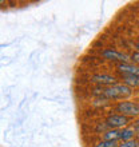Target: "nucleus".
<instances>
[{"mask_svg": "<svg viewBox=\"0 0 139 147\" xmlns=\"http://www.w3.org/2000/svg\"><path fill=\"white\" fill-rule=\"evenodd\" d=\"M130 122H131V118L124 116L122 114H110L104 119V123L107 124L110 130H122L124 127H128Z\"/></svg>", "mask_w": 139, "mask_h": 147, "instance_id": "nucleus-3", "label": "nucleus"}, {"mask_svg": "<svg viewBox=\"0 0 139 147\" xmlns=\"http://www.w3.org/2000/svg\"><path fill=\"white\" fill-rule=\"evenodd\" d=\"M134 46H135V51H138L139 52V40H136V42L134 43Z\"/></svg>", "mask_w": 139, "mask_h": 147, "instance_id": "nucleus-14", "label": "nucleus"}, {"mask_svg": "<svg viewBox=\"0 0 139 147\" xmlns=\"http://www.w3.org/2000/svg\"><path fill=\"white\" fill-rule=\"evenodd\" d=\"M90 82L95 83L96 86H103V87H110V86L118 84V79L110 74H94L90 76Z\"/></svg>", "mask_w": 139, "mask_h": 147, "instance_id": "nucleus-4", "label": "nucleus"}, {"mask_svg": "<svg viewBox=\"0 0 139 147\" xmlns=\"http://www.w3.org/2000/svg\"><path fill=\"white\" fill-rule=\"evenodd\" d=\"M101 58L103 60H107V62H112V63H130L131 59H130V55L124 54L122 51L114 50V48H103V50L99 52Z\"/></svg>", "mask_w": 139, "mask_h": 147, "instance_id": "nucleus-2", "label": "nucleus"}, {"mask_svg": "<svg viewBox=\"0 0 139 147\" xmlns=\"http://www.w3.org/2000/svg\"><path fill=\"white\" fill-rule=\"evenodd\" d=\"M108 105H110V100L106 99V98H96L92 102V106H95V107H104V106H108Z\"/></svg>", "mask_w": 139, "mask_h": 147, "instance_id": "nucleus-10", "label": "nucleus"}, {"mask_svg": "<svg viewBox=\"0 0 139 147\" xmlns=\"http://www.w3.org/2000/svg\"><path fill=\"white\" fill-rule=\"evenodd\" d=\"M118 147H139V140L132 139V140H127V142H122V143H119Z\"/></svg>", "mask_w": 139, "mask_h": 147, "instance_id": "nucleus-11", "label": "nucleus"}, {"mask_svg": "<svg viewBox=\"0 0 139 147\" xmlns=\"http://www.w3.org/2000/svg\"><path fill=\"white\" fill-rule=\"evenodd\" d=\"M114 68L118 74H132L139 75V67L134 63H114Z\"/></svg>", "mask_w": 139, "mask_h": 147, "instance_id": "nucleus-5", "label": "nucleus"}, {"mask_svg": "<svg viewBox=\"0 0 139 147\" xmlns=\"http://www.w3.org/2000/svg\"><path fill=\"white\" fill-rule=\"evenodd\" d=\"M132 127L135 128L136 134H138V135H139V119H136L135 122H134V124H132Z\"/></svg>", "mask_w": 139, "mask_h": 147, "instance_id": "nucleus-13", "label": "nucleus"}, {"mask_svg": "<svg viewBox=\"0 0 139 147\" xmlns=\"http://www.w3.org/2000/svg\"><path fill=\"white\" fill-rule=\"evenodd\" d=\"M119 79L122 83L128 86L130 88H139V75L132 74H119Z\"/></svg>", "mask_w": 139, "mask_h": 147, "instance_id": "nucleus-6", "label": "nucleus"}, {"mask_svg": "<svg viewBox=\"0 0 139 147\" xmlns=\"http://www.w3.org/2000/svg\"><path fill=\"white\" fill-rule=\"evenodd\" d=\"M118 114H122L124 116H128V118H138L139 116V103L136 102H131V100H122L118 102L114 107Z\"/></svg>", "mask_w": 139, "mask_h": 147, "instance_id": "nucleus-1", "label": "nucleus"}, {"mask_svg": "<svg viewBox=\"0 0 139 147\" xmlns=\"http://www.w3.org/2000/svg\"><path fill=\"white\" fill-rule=\"evenodd\" d=\"M119 143L118 142H114V140H99L94 144L92 147H118Z\"/></svg>", "mask_w": 139, "mask_h": 147, "instance_id": "nucleus-9", "label": "nucleus"}, {"mask_svg": "<svg viewBox=\"0 0 139 147\" xmlns=\"http://www.w3.org/2000/svg\"><path fill=\"white\" fill-rule=\"evenodd\" d=\"M135 135H136L135 128L132 127V126H128V127L122 128V135H120V140H122V142L132 140V139H135Z\"/></svg>", "mask_w": 139, "mask_h": 147, "instance_id": "nucleus-8", "label": "nucleus"}, {"mask_svg": "<svg viewBox=\"0 0 139 147\" xmlns=\"http://www.w3.org/2000/svg\"><path fill=\"white\" fill-rule=\"evenodd\" d=\"M130 59H131V63H134V64H136V66L139 67V52L138 51L131 52V54H130Z\"/></svg>", "mask_w": 139, "mask_h": 147, "instance_id": "nucleus-12", "label": "nucleus"}, {"mask_svg": "<svg viewBox=\"0 0 139 147\" xmlns=\"http://www.w3.org/2000/svg\"><path fill=\"white\" fill-rule=\"evenodd\" d=\"M120 135H122V130H108V131H106L104 134H102L101 139L118 142V140H120Z\"/></svg>", "mask_w": 139, "mask_h": 147, "instance_id": "nucleus-7", "label": "nucleus"}]
</instances>
